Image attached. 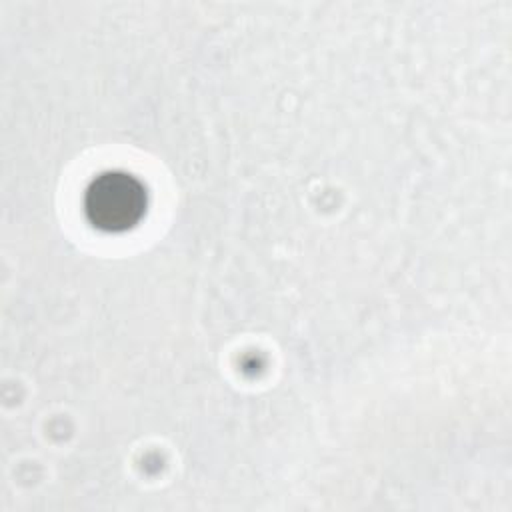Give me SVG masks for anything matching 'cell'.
<instances>
[{"label":"cell","instance_id":"obj_1","mask_svg":"<svg viewBox=\"0 0 512 512\" xmlns=\"http://www.w3.org/2000/svg\"><path fill=\"white\" fill-rule=\"evenodd\" d=\"M144 188L126 174H104L94 180L86 194V214L96 228L126 230L144 212Z\"/></svg>","mask_w":512,"mask_h":512}]
</instances>
